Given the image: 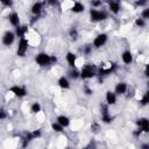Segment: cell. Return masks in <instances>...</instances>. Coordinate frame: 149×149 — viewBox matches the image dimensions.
Wrapping results in <instances>:
<instances>
[{"instance_id": "obj_1", "label": "cell", "mask_w": 149, "mask_h": 149, "mask_svg": "<svg viewBox=\"0 0 149 149\" xmlns=\"http://www.w3.org/2000/svg\"><path fill=\"white\" fill-rule=\"evenodd\" d=\"M35 62L40 66H47V65H50V64L57 62V58L55 56H51V55L47 54V52H40V54L36 55Z\"/></svg>"}, {"instance_id": "obj_2", "label": "cell", "mask_w": 149, "mask_h": 149, "mask_svg": "<svg viewBox=\"0 0 149 149\" xmlns=\"http://www.w3.org/2000/svg\"><path fill=\"white\" fill-rule=\"evenodd\" d=\"M79 72L83 79H91L95 76V68L92 64H85Z\"/></svg>"}, {"instance_id": "obj_3", "label": "cell", "mask_w": 149, "mask_h": 149, "mask_svg": "<svg viewBox=\"0 0 149 149\" xmlns=\"http://www.w3.org/2000/svg\"><path fill=\"white\" fill-rule=\"evenodd\" d=\"M28 47H29V42L26 37L19 38V43H17V49H16V54L20 57H24L27 51H28Z\"/></svg>"}, {"instance_id": "obj_4", "label": "cell", "mask_w": 149, "mask_h": 149, "mask_svg": "<svg viewBox=\"0 0 149 149\" xmlns=\"http://www.w3.org/2000/svg\"><path fill=\"white\" fill-rule=\"evenodd\" d=\"M106 17H107V14H106L105 12L99 10V9H95V8L90 9V19H91L93 22H100V21H104Z\"/></svg>"}, {"instance_id": "obj_5", "label": "cell", "mask_w": 149, "mask_h": 149, "mask_svg": "<svg viewBox=\"0 0 149 149\" xmlns=\"http://www.w3.org/2000/svg\"><path fill=\"white\" fill-rule=\"evenodd\" d=\"M107 40H108V35L105 34V33H101V34H99V35H97L94 37V40H93V47L94 48H101V47H104L106 44Z\"/></svg>"}, {"instance_id": "obj_6", "label": "cell", "mask_w": 149, "mask_h": 149, "mask_svg": "<svg viewBox=\"0 0 149 149\" xmlns=\"http://www.w3.org/2000/svg\"><path fill=\"white\" fill-rule=\"evenodd\" d=\"M15 33L10 31V30H7L5 31V34L2 35V44L6 45V47H10L13 43H14V40H15Z\"/></svg>"}, {"instance_id": "obj_7", "label": "cell", "mask_w": 149, "mask_h": 149, "mask_svg": "<svg viewBox=\"0 0 149 149\" xmlns=\"http://www.w3.org/2000/svg\"><path fill=\"white\" fill-rule=\"evenodd\" d=\"M10 93H13L15 97L17 98H23L27 95V88L24 86H20V85H14L9 88Z\"/></svg>"}, {"instance_id": "obj_8", "label": "cell", "mask_w": 149, "mask_h": 149, "mask_svg": "<svg viewBox=\"0 0 149 149\" xmlns=\"http://www.w3.org/2000/svg\"><path fill=\"white\" fill-rule=\"evenodd\" d=\"M136 125L140 127V129L143 133H148L149 132V120L147 118H140L136 120Z\"/></svg>"}, {"instance_id": "obj_9", "label": "cell", "mask_w": 149, "mask_h": 149, "mask_svg": "<svg viewBox=\"0 0 149 149\" xmlns=\"http://www.w3.org/2000/svg\"><path fill=\"white\" fill-rule=\"evenodd\" d=\"M127 90H128L127 84L123 83V81H120V83H118V84L115 85L114 93H115L116 95H122V94H125V93L127 92Z\"/></svg>"}, {"instance_id": "obj_10", "label": "cell", "mask_w": 149, "mask_h": 149, "mask_svg": "<svg viewBox=\"0 0 149 149\" xmlns=\"http://www.w3.org/2000/svg\"><path fill=\"white\" fill-rule=\"evenodd\" d=\"M65 59H66V62H68V64H69L70 68H76V61H77V55L76 54H73L71 51L66 52Z\"/></svg>"}, {"instance_id": "obj_11", "label": "cell", "mask_w": 149, "mask_h": 149, "mask_svg": "<svg viewBox=\"0 0 149 149\" xmlns=\"http://www.w3.org/2000/svg\"><path fill=\"white\" fill-rule=\"evenodd\" d=\"M8 20H9V23L13 26V27H17L20 26V16L16 12H12L9 15H8Z\"/></svg>"}, {"instance_id": "obj_12", "label": "cell", "mask_w": 149, "mask_h": 149, "mask_svg": "<svg viewBox=\"0 0 149 149\" xmlns=\"http://www.w3.org/2000/svg\"><path fill=\"white\" fill-rule=\"evenodd\" d=\"M28 33V27L27 26H17L15 27V36H17L19 38L26 37V34Z\"/></svg>"}, {"instance_id": "obj_13", "label": "cell", "mask_w": 149, "mask_h": 149, "mask_svg": "<svg viewBox=\"0 0 149 149\" xmlns=\"http://www.w3.org/2000/svg\"><path fill=\"white\" fill-rule=\"evenodd\" d=\"M43 6H44L43 2H41V1H36V2L31 6V13H33L34 15L38 16V15L41 14V12L43 10Z\"/></svg>"}, {"instance_id": "obj_14", "label": "cell", "mask_w": 149, "mask_h": 149, "mask_svg": "<svg viewBox=\"0 0 149 149\" xmlns=\"http://www.w3.org/2000/svg\"><path fill=\"white\" fill-rule=\"evenodd\" d=\"M105 98H106V102H107V105H115V104H116L118 98H116V94H115L114 92H112V91H107Z\"/></svg>"}, {"instance_id": "obj_15", "label": "cell", "mask_w": 149, "mask_h": 149, "mask_svg": "<svg viewBox=\"0 0 149 149\" xmlns=\"http://www.w3.org/2000/svg\"><path fill=\"white\" fill-rule=\"evenodd\" d=\"M121 59H122V62L125 63V64H130L132 62H133V54H132V51H129V50H125L122 54H121Z\"/></svg>"}, {"instance_id": "obj_16", "label": "cell", "mask_w": 149, "mask_h": 149, "mask_svg": "<svg viewBox=\"0 0 149 149\" xmlns=\"http://www.w3.org/2000/svg\"><path fill=\"white\" fill-rule=\"evenodd\" d=\"M57 84H58V86H59L61 88H64V90H68V88H70V81H69V79H68L65 76H62V77H59V78H58V81H57Z\"/></svg>"}, {"instance_id": "obj_17", "label": "cell", "mask_w": 149, "mask_h": 149, "mask_svg": "<svg viewBox=\"0 0 149 149\" xmlns=\"http://www.w3.org/2000/svg\"><path fill=\"white\" fill-rule=\"evenodd\" d=\"M56 121H57L62 127H64V128H66V127L70 126V119H69L68 116H65V115H58L57 119H56Z\"/></svg>"}, {"instance_id": "obj_18", "label": "cell", "mask_w": 149, "mask_h": 149, "mask_svg": "<svg viewBox=\"0 0 149 149\" xmlns=\"http://www.w3.org/2000/svg\"><path fill=\"white\" fill-rule=\"evenodd\" d=\"M84 9H85V6H84L81 2H79V1H76V2L73 3V6L71 7V10H72L73 13H76V14H79V13L84 12Z\"/></svg>"}, {"instance_id": "obj_19", "label": "cell", "mask_w": 149, "mask_h": 149, "mask_svg": "<svg viewBox=\"0 0 149 149\" xmlns=\"http://www.w3.org/2000/svg\"><path fill=\"white\" fill-rule=\"evenodd\" d=\"M108 8H109V10H111L112 13L118 14V13L120 12V3H119V2H116V1H112V2H109Z\"/></svg>"}, {"instance_id": "obj_20", "label": "cell", "mask_w": 149, "mask_h": 149, "mask_svg": "<svg viewBox=\"0 0 149 149\" xmlns=\"http://www.w3.org/2000/svg\"><path fill=\"white\" fill-rule=\"evenodd\" d=\"M41 109H42V106H41V104H40V102H37V101L33 102V104H31V106H30V112H31V113H34V114L40 113V112H41Z\"/></svg>"}, {"instance_id": "obj_21", "label": "cell", "mask_w": 149, "mask_h": 149, "mask_svg": "<svg viewBox=\"0 0 149 149\" xmlns=\"http://www.w3.org/2000/svg\"><path fill=\"white\" fill-rule=\"evenodd\" d=\"M113 120H114V116H112L109 113L101 114V121H102L104 123H111Z\"/></svg>"}, {"instance_id": "obj_22", "label": "cell", "mask_w": 149, "mask_h": 149, "mask_svg": "<svg viewBox=\"0 0 149 149\" xmlns=\"http://www.w3.org/2000/svg\"><path fill=\"white\" fill-rule=\"evenodd\" d=\"M51 129H52L54 132H56V133H61V132H63L64 127H62L57 121H55V122L51 123Z\"/></svg>"}, {"instance_id": "obj_23", "label": "cell", "mask_w": 149, "mask_h": 149, "mask_svg": "<svg viewBox=\"0 0 149 149\" xmlns=\"http://www.w3.org/2000/svg\"><path fill=\"white\" fill-rule=\"evenodd\" d=\"M70 77L73 78V79H77V78L80 77V72H79L76 68H72V70L70 71Z\"/></svg>"}, {"instance_id": "obj_24", "label": "cell", "mask_w": 149, "mask_h": 149, "mask_svg": "<svg viewBox=\"0 0 149 149\" xmlns=\"http://www.w3.org/2000/svg\"><path fill=\"white\" fill-rule=\"evenodd\" d=\"M140 102H141L142 106H146V105L149 102V93H148V92L143 94V97H142V99L140 100Z\"/></svg>"}, {"instance_id": "obj_25", "label": "cell", "mask_w": 149, "mask_h": 149, "mask_svg": "<svg viewBox=\"0 0 149 149\" xmlns=\"http://www.w3.org/2000/svg\"><path fill=\"white\" fill-rule=\"evenodd\" d=\"M135 24H136L137 27L142 28V27L146 26V21H144V19H142V17H137V19L135 20Z\"/></svg>"}, {"instance_id": "obj_26", "label": "cell", "mask_w": 149, "mask_h": 149, "mask_svg": "<svg viewBox=\"0 0 149 149\" xmlns=\"http://www.w3.org/2000/svg\"><path fill=\"white\" fill-rule=\"evenodd\" d=\"M31 134H33L34 140H35V139H38V137H41V135H42V133H41V130H40V129H35V130H33V132H31Z\"/></svg>"}, {"instance_id": "obj_27", "label": "cell", "mask_w": 149, "mask_h": 149, "mask_svg": "<svg viewBox=\"0 0 149 149\" xmlns=\"http://www.w3.org/2000/svg\"><path fill=\"white\" fill-rule=\"evenodd\" d=\"M69 34H70L71 38H74V40H76V38H77V36H78V31H77V29H76V28H72V29L70 30V33H69Z\"/></svg>"}, {"instance_id": "obj_28", "label": "cell", "mask_w": 149, "mask_h": 149, "mask_svg": "<svg viewBox=\"0 0 149 149\" xmlns=\"http://www.w3.org/2000/svg\"><path fill=\"white\" fill-rule=\"evenodd\" d=\"M141 15H142V19H144V20L149 19V8H144Z\"/></svg>"}, {"instance_id": "obj_29", "label": "cell", "mask_w": 149, "mask_h": 149, "mask_svg": "<svg viewBox=\"0 0 149 149\" xmlns=\"http://www.w3.org/2000/svg\"><path fill=\"white\" fill-rule=\"evenodd\" d=\"M0 2L6 7H12L13 5V0H0Z\"/></svg>"}, {"instance_id": "obj_30", "label": "cell", "mask_w": 149, "mask_h": 149, "mask_svg": "<svg viewBox=\"0 0 149 149\" xmlns=\"http://www.w3.org/2000/svg\"><path fill=\"white\" fill-rule=\"evenodd\" d=\"M109 111H108V106H106V105H101V114H106V113H108Z\"/></svg>"}, {"instance_id": "obj_31", "label": "cell", "mask_w": 149, "mask_h": 149, "mask_svg": "<svg viewBox=\"0 0 149 149\" xmlns=\"http://www.w3.org/2000/svg\"><path fill=\"white\" fill-rule=\"evenodd\" d=\"M47 3L50 5V6H57L58 5V1L57 0H47Z\"/></svg>"}, {"instance_id": "obj_32", "label": "cell", "mask_w": 149, "mask_h": 149, "mask_svg": "<svg viewBox=\"0 0 149 149\" xmlns=\"http://www.w3.org/2000/svg\"><path fill=\"white\" fill-rule=\"evenodd\" d=\"M7 118V113L3 109H0V120H3Z\"/></svg>"}, {"instance_id": "obj_33", "label": "cell", "mask_w": 149, "mask_h": 149, "mask_svg": "<svg viewBox=\"0 0 149 149\" xmlns=\"http://www.w3.org/2000/svg\"><path fill=\"white\" fill-rule=\"evenodd\" d=\"M91 128H92V130L97 132V130H99V125H98V123H95V122H93V123H92V126H91Z\"/></svg>"}, {"instance_id": "obj_34", "label": "cell", "mask_w": 149, "mask_h": 149, "mask_svg": "<svg viewBox=\"0 0 149 149\" xmlns=\"http://www.w3.org/2000/svg\"><path fill=\"white\" fill-rule=\"evenodd\" d=\"M100 5H101V1H100V0H95V1H93V2H92L93 8H94V7H98V6H100Z\"/></svg>"}, {"instance_id": "obj_35", "label": "cell", "mask_w": 149, "mask_h": 149, "mask_svg": "<svg viewBox=\"0 0 149 149\" xmlns=\"http://www.w3.org/2000/svg\"><path fill=\"white\" fill-rule=\"evenodd\" d=\"M84 92H85V93H86L87 95H90V94L92 93V90H91L90 87H87V86H85V87H84Z\"/></svg>"}, {"instance_id": "obj_36", "label": "cell", "mask_w": 149, "mask_h": 149, "mask_svg": "<svg viewBox=\"0 0 149 149\" xmlns=\"http://www.w3.org/2000/svg\"><path fill=\"white\" fill-rule=\"evenodd\" d=\"M91 49H92V47L86 45V47H85V49H84V52H85V54H90V52H91Z\"/></svg>"}, {"instance_id": "obj_37", "label": "cell", "mask_w": 149, "mask_h": 149, "mask_svg": "<svg viewBox=\"0 0 149 149\" xmlns=\"http://www.w3.org/2000/svg\"><path fill=\"white\" fill-rule=\"evenodd\" d=\"M146 3H147V2H146V1H142V0H139V1L136 2L137 6H143V5H146Z\"/></svg>"}, {"instance_id": "obj_38", "label": "cell", "mask_w": 149, "mask_h": 149, "mask_svg": "<svg viewBox=\"0 0 149 149\" xmlns=\"http://www.w3.org/2000/svg\"><path fill=\"white\" fill-rule=\"evenodd\" d=\"M144 73H146V76H147V77L149 76V73H148V65L146 66V70H144Z\"/></svg>"}, {"instance_id": "obj_39", "label": "cell", "mask_w": 149, "mask_h": 149, "mask_svg": "<svg viewBox=\"0 0 149 149\" xmlns=\"http://www.w3.org/2000/svg\"><path fill=\"white\" fill-rule=\"evenodd\" d=\"M142 148H149V144H143Z\"/></svg>"}, {"instance_id": "obj_40", "label": "cell", "mask_w": 149, "mask_h": 149, "mask_svg": "<svg viewBox=\"0 0 149 149\" xmlns=\"http://www.w3.org/2000/svg\"><path fill=\"white\" fill-rule=\"evenodd\" d=\"M142 1H146V2H147V1H148V0H142Z\"/></svg>"}]
</instances>
